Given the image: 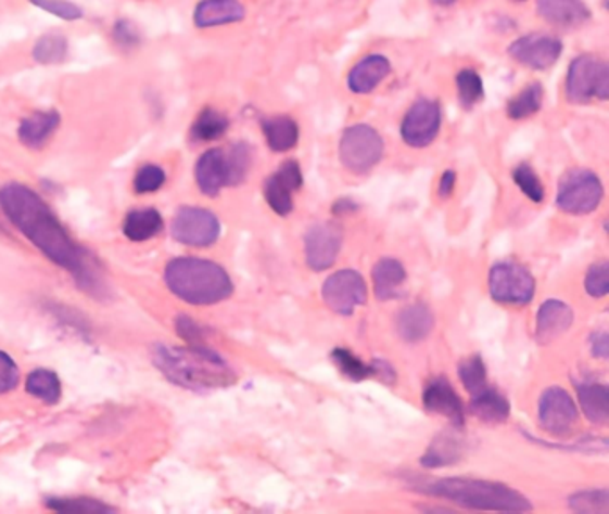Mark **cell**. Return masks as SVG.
<instances>
[{
  "label": "cell",
  "instance_id": "32",
  "mask_svg": "<svg viewBox=\"0 0 609 514\" xmlns=\"http://www.w3.org/2000/svg\"><path fill=\"white\" fill-rule=\"evenodd\" d=\"M544 104V88L540 82H531L508 102V116L513 120H524L538 113Z\"/></svg>",
  "mask_w": 609,
  "mask_h": 514
},
{
  "label": "cell",
  "instance_id": "38",
  "mask_svg": "<svg viewBox=\"0 0 609 514\" xmlns=\"http://www.w3.org/2000/svg\"><path fill=\"white\" fill-rule=\"evenodd\" d=\"M165 182L166 174L162 167H157V165H143V167L138 168L135 181H132V188L140 195H145V193H154L157 190H162L165 187Z\"/></svg>",
  "mask_w": 609,
  "mask_h": 514
},
{
  "label": "cell",
  "instance_id": "8",
  "mask_svg": "<svg viewBox=\"0 0 609 514\" xmlns=\"http://www.w3.org/2000/svg\"><path fill=\"white\" fill-rule=\"evenodd\" d=\"M172 236L188 247H210L220 236V222L204 207H181L172 222Z\"/></svg>",
  "mask_w": 609,
  "mask_h": 514
},
{
  "label": "cell",
  "instance_id": "16",
  "mask_svg": "<svg viewBox=\"0 0 609 514\" xmlns=\"http://www.w3.org/2000/svg\"><path fill=\"white\" fill-rule=\"evenodd\" d=\"M195 181L207 197H217L226 187H231V171L227 162V152L210 149L204 152L195 165Z\"/></svg>",
  "mask_w": 609,
  "mask_h": 514
},
{
  "label": "cell",
  "instance_id": "42",
  "mask_svg": "<svg viewBox=\"0 0 609 514\" xmlns=\"http://www.w3.org/2000/svg\"><path fill=\"white\" fill-rule=\"evenodd\" d=\"M30 4L58 16L61 21L74 22L83 18V10L71 0H29Z\"/></svg>",
  "mask_w": 609,
  "mask_h": 514
},
{
  "label": "cell",
  "instance_id": "39",
  "mask_svg": "<svg viewBox=\"0 0 609 514\" xmlns=\"http://www.w3.org/2000/svg\"><path fill=\"white\" fill-rule=\"evenodd\" d=\"M47 507L54 511H63V513H104V511H113L110 505L102 504L99 500L93 499H49Z\"/></svg>",
  "mask_w": 609,
  "mask_h": 514
},
{
  "label": "cell",
  "instance_id": "26",
  "mask_svg": "<svg viewBox=\"0 0 609 514\" xmlns=\"http://www.w3.org/2000/svg\"><path fill=\"white\" fill-rule=\"evenodd\" d=\"M263 134L274 152L292 151L299 142L297 121L290 116H274L263 121Z\"/></svg>",
  "mask_w": 609,
  "mask_h": 514
},
{
  "label": "cell",
  "instance_id": "45",
  "mask_svg": "<svg viewBox=\"0 0 609 514\" xmlns=\"http://www.w3.org/2000/svg\"><path fill=\"white\" fill-rule=\"evenodd\" d=\"M21 383V370L10 354L0 350V395L10 394Z\"/></svg>",
  "mask_w": 609,
  "mask_h": 514
},
{
  "label": "cell",
  "instance_id": "23",
  "mask_svg": "<svg viewBox=\"0 0 609 514\" xmlns=\"http://www.w3.org/2000/svg\"><path fill=\"white\" fill-rule=\"evenodd\" d=\"M162 229L163 218L160 211L152 207H141V209H132L127 213L122 231L126 234L127 240L141 243L160 234Z\"/></svg>",
  "mask_w": 609,
  "mask_h": 514
},
{
  "label": "cell",
  "instance_id": "13",
  "mask_svg": "<svg viewBox=\"0 0 609 514\" xmlns=\"http://www.w3.org/2000/svg\"><path fill=\"white\" fill-rule=\"evenodd\" d=\"M342 242V229L338 228L337 223L322 222L313 226L304 240L307 267L315 272H323L331 268L340 254Z\"/></svg>",
  "mask_w": 609,
  "mask_h": 514
},
{
  "label": "cell",
  "instance_id": "27",
  "mask_svg": "<svg viewBox=\"0 0 609 514\" xmlns=\"http://www.w3.org/2000/svg\"><path fill=\"white\" fill-rule=\"evenodd\" d=\"M580 403L584 414L594 424H606L609 420V395L605 384L580 386Z\"/></svg>",
  "mask_w": 609,
  "mask_h": 514
},
{
  "label": "cell",
  "instance_id": "28",
  "mask_svg": "<svg viewBox=\"0 0 609 514\" xmlns=\"http://www.w3.org/2000/svg\"><path fill=\"white\" fill-rule=\"evenodd\" d=\"M472 411L478 419L484 420L489 424H500L509 419L508 400L490 388L473 395Z\"/></svg>",
  "mask_w": 609,
  "mask_h": 514
},
{
  "label": "cell",
  "instance_id": "3",
  "mask_svg": "<svg viewBox=\"0 0 609 514\" xmlns=\"http://www.w3.org/2000/svg\"><path fill=\"white\" fill-rule=\"evenodd\" d=\"M165 283L176 297L192 306H213L231 297L232 281L217 262L177 257L165 268Z\"/></svg>",
  "mask_w": 609,
  "mask_h": 514
},
{
  "label": "cell",
  "instance_id": "49",
  "mask_svg": "<svg viewBox=\"0 0 609 514\" xmlns=\"http://www.w3.org/2000/svg\"><path fill=\"white\" fill-rule=\"evenodd\" d=\"M434 4H440V5H451L454 4V2H456V0H433Z\"/></svg>",
  "mask_w": 609,
  "mask_h": 514
},
{
  "label": "cell",
  "instance_id": "47",
  "mask_svg": "<svg viewBox=\"0 0 609 514\" xmlns=\"http://www.w3.org/2000/svg\"><path fill=\"white\" fill-rule=\"evenodd\" d=\"M454 182H456V174L454 170H447L440 179L439 192L443 198L448 197L454 190Z\"/></svg>",
  "mask_w": 609,
  "mask_h": 514
},
{
  "label": "cell",
  "instance_id": "20",
  "mask_svg": "<svg viewBox=\"0 0 609 514\" xmlns=\"http://www.w3.org/2000/svg\"><path fill=\"white\" fill-rule=\"evenodd\" d=\"M572 322H574L572 309L561 300L550 298L540 308L536 317V339L542 345H549L561 338L569 331Z\"/></svg>",
  "mask_w": 609,
  "mask_h": 514
},
{
  "label": "cell",
  "instance_id": "25",
  "mask_svg": "<svg viewBox=\"0 0 609 514\" xmlns=\"http://www.w3.org/2000/svg\"><path fill=\"white\" fill-rule=\"evenodd\" d=\"M372 278L379 300H390L403 287L404 281H406V270L397 259L384 257L373 267Z\"/></svg>",
  "mask_w": 609,
  "mask_h": 514
},
{
  "label": "cell",
  "instance_id": "14",
  "mask_svg": "<svg viewBox=\"0 0 609 514\" xmlns=\"http://www.w3.org/2000/svg\"><path fill=\"white\" fill-rule=\"evenodd\" d=\"M540 424L554 436H564L580 419L578 406L564 389L549 388L542 395L538 409Z\"/></svg>",
  "mask_w": 609,
  "mask_h": 514
},
{
  "label": "cell",
  "instance_id": "22",
  "mask_svg": "<svg viewBox=\"0 0 609 514\" xmlns=\"http://www.w3.org/2000/svg\"><path fill=\"white\" fill-rule=\"evenodd\" d=\"M390 72H392V65L386 57L379 56V54L363 57L358 65L348 72V90L359 93V95L370 93L390 76Z\"/></svg>",
  "mask_w": 609,
  "mask_h": 514
},
{
  "label": "cell",
  "instance_id": "37",
  "mask_svg": "<svg viewBox=\"0 0 609 514\" xmlns=\"http://www.w3.org/2000/svg\"><path fill=\"white\" fill-rule=\"evenodd\" d=\"M227 162H229V171H231V187L242 184L252 163V152L249 145L245 143L232 145L231 151L227 152Z\"/></svg>",
  "mask_w": 609,
  "mask_h": 514
},
{
  "label": "cell",
  "instance_id": "9",
  "mask_svg": "<svg viewBox=\"0 0 609 514\" xmlns=\"http://www.w3.org/2000/svg\"><path fill=\"white\" fill-rule=\"evenodd\" d=\"M490 293L500 304L522 306L533 300L534 279L517 262H500L490 272Z\"/></svg>",
  "mask_w": 609,
  "mask_h": 514
},
{
  "label": "cell",
  "instance_id": "10",
  "mask_svg": "<svg viewBox=\"0 0 609 514\" xmlns=\"http://www.w3.org/2000/svg\"><path fill=\"white\" fill-rule=\"evenodd\" d=\"M367 284L356 270H340L323 283L322 298L328 308L342 317H351L367 304Z\"/></svg>",
  "mask_w": 609,
  "mask_h": 514
},
{
  "label": "cell",
  "instance_id": "5",
  "mask_svg": "<svg viewBox=\"0 0 609 514\" xmlns=\"http://www.w3.org/2000/svg\"><path fill=\"white\" fill-rule=\"evenodd\" d=\"M609 66L599 57H575L567 76V99L574 104H588L594 99L608 101Z\"/></svg>",
  "mask_w": 609,
  "mask_h": 514
},
{
  "label": "cell",
  "instance_id": "12",
  "mask_svg": "<svg viewBox=\"0 0 609 514\" xmlns=\"http://www.w3.org/2000/svg\"><path fill=\"white\" fill-rule=\"evenodd\" d=\"M563 43L549 35H528L509 46L508 54L520 65L533 70H549L558 63Z\"/></svg>",
  "mask_w": 609,
  "mask_h": 514
},
{
  "label": "cell",
  "instance_id": "40",
  "mask_svg": "<svg viewBox=\"0 0 609 514\" xmlns=\"http://www.w3.org/2000/svg\"><path fill=\"white\" fill-rule=\"evenodd\" d=\"M570 507L578 513H608L609 494L602 491H583L570 499Z\"/></svg>",
  "mask_w": 609,
  "mask_h": 514
},
{
  "label": "cell",
  "instance_id": "29",
  "mask_svg": "<svg viewBox=\"0 0 609 514\" xmlns=\"http://www.w3.org/2000/svg\"><path fill=\"white\" fill-rule=\"evenodd\" d=\"M227 129H229V118L213 107H206L193 121L192 138L201 143L215 142L226 134Z\"/></svg>",
  "mask_w": 609,
  "mask_h": 514
},
{
  "label": "cell",
  "instance_id": "1",
  "mask_svg": "<svg viewBox=\"0 0 609 514\" xmlns=\"http://www.w3.org/2000/svg\"><path fill=\"white\" fill-rule=\"evenodd\" d=\"M0 207L43 256L71 272L86 292L101 290L90 256L72 240L51 206L35 190L22 182H10L0 190Z\"/></svg>",
  "mask_w": 609,
  "mask_h": 514
},
{
  "label": "cell",
  "instance_id": "48",
  "mask_svg": "<svg viewBox=\"0 0 609 514\" xmlns=\"http://www.w3.org/2000/svg\"><path fill=\"white\" fill-rule=\"evenodd\" d=\"M594 356L597 358H608V336L605 333L597 334L594 342Z\"/></svg>",
  "mask_w": 609,
  "mask_h": 514
},
{
  "label": "cell",
  "instance_id": "4",
  "mask_svg": "<svg viewBox=\"0 0 609 514\" xmlns=\"http://www.w3.org/2000/svg\"><path fill=\"white\" fill-rule=\"evenodd\" d=\"M423 491L472 510L509 511V513L533 510L524 494L508 486L486 483V480L440 479L423 486Z\"/></svg>",
  "mask_w": 609,
  "mask_h": 514
},
{
  "label": "cell",
  "instance_id": "31",
  "mask_svg": "<svg viewBox=\"0 0 609 514\" xmlns=\"http://www.w3.org/2000/svg\"><path fill=\"white\" fill-rule=\"evenodd\" d=\"M33 57L40 65H60L68 57V40L60 33H47L36 41Z\"/></svg>",
  "mask_w": 609,
  "mask_h": 514
},
{
  "label": "cell",
  "instance_id": "33",
  "mask_svg": "<svg viewBox=\"0 0 609 514\" xmlns=\"http://www.w3.org/2000/svg\"><path fill=\"white\" fill-rule=\"evenodd\" d=\"M456 85H458L459 101L467 110L483 101V79L478 72L470 70V68L459 72L458 77H456Z\"/></svg>",
  "mask_w": 609,
  "mask_h": 514
},
{
  "label": "cell",
  "instance_id": "2",
  "mask_svg": "<svg viewBox=\"0 0 609 514\" xmlns=\"http://www.w3.org/2000/svg\"><path fill=\"white\" fill-rule=\"evenodd\" d=\"M152 363L166 381L192 391L227 388L237 381L231 367L204 347H172L157 343L152 348Z\"/></svg>",
  "mask_w": 609,
  "mask_h": 514
},
{
  "label": "cell",
  "instance_id": "15",
  "mask_svg": "<svg viewBox=\"0 0 609 514\" xmlns=\"http://www.w3.org/2000/svg\"><path fill=\"white\" fill-rule=\"evenodd\" d=\"M303 187V171L299 163H282L274 176L265 182V198L268 206L281 217H287L293 209V193Z\"/></svg>",
  "mask_w": 609,
  "mask_h": 514
},
{
  "label": "cell",
  "instance_id": "18",
  "mask_svg": "<svg viewBox=\"0 0 609 514\" xmlns=\"http://www.w3.org/2000/svg\"><path fill=\"white\" fill-rule=\"evenodd\" d=\"M423 406L429 413L440 414L461 428L465 424L464 402L459 400L458 394L451 388V384L445 378H436L429 384L423 391Z\"/></svg>",
  "mask_w": 609,
  "mask_h": 514
},
{
  "label": "cell",
  "instance_id": "46",
  "mask_svg": "<svg viewBox=\"0 0 609 514\" xmlns=\"http://www.w3.org/2000/svg\"><path fill=\"white\" fill-rule=\"evenodd\" d=\"M176 331L185 342L192 343V345L201 343L204 339V333H206L195 320L187 317V314L176 318Z\"/></svg>",
  "mask_w": 609,
  "mask_h": 514
},
{
  "label": "cell",
  "instance_id": "24",
  "mask_svg": "<svg viewBox=\"0 0 609 514\" xmlns=\"http://www.w3.org/2000/svg\"><path fill=\"white\" fill-rule=\"evenodd\" d=\"M434 318L426 306L422 304H414L403 309L398 313L397 329L398 334L406 342L418 343L423 338H428L429 333L433 331Z\"/></svg>",
  "mask_w": 609,
  "mask_h": 514
},
{
  "label": "cell",
  "instance_id": "21",
  "mask_svg": "<svg viewBox=\"0 0 609 514\" xmlns=\"http://www.w3.org/2000/svg\"><path fill=\"white\" fill-rule=\"evenodd\" d=\"M60 126L61 115L55 110L30 113L18 126V140L27 149L38 151L41 146L47 145Z\"/></svg>",
  "mask_w": 609,
  "mask_h": 514
},
{
  "label": "cell",
  "instance_id": "34",
  "mask_svg": "<svg viewBox=\"0 0 609 514\" xmlns=\"http://www.w3.org/2000/svg\"><path fill=\"white\" fill-rule=\"evenodd\" d=\"M459 378L465 388L469 389L470 395L481 394L483 389L489 388L486 369H484L483 359L479 356L467 358L464 363L459 364Z\"/></svg>",
  "mask_w": 609,
  "mask_h": 514
},
{
  "label": "cell",
  "instance_id": "43",
  "mask_svg": "<svg viewBox=\"0 0 609 514\" xmlns=\"http://www.w3.org/2000/svg\"><path fill=\"white\" fill-rule=\"evenodd\" d=\"M113 40L124 51H135L141 43V33L137 24L127 18H120L113 26Z\"/></svg>",
  "mask_w": 609,
  "mask_h": 514
},
{
  "label": "cell",
  "instance_id": "41",
  "mask_svg": "<svg viewBox=\"0 0 609 514\" xmlns=\"http://www.w3.org/2000/svg\"><path fill=\"white\" fill-rule=\"evenodd\" d=\"M513 179L515 182H517V187H519L531 201L536 202V204L544 201V184H542L540 177L534 174L533 168L529 167V165H520V167L513 171Z\"/></svg>",
  "mask_w": 609,
  "mask_h": 514
},
{
  "label": "cell",
  "instance_id": "6",
  "mask_svg": "<svg viewBox=\"0 0 609 514\" xmlns=\"http://www.w3.org/2000/svg\"><path fill=\"white\" fill-rule=\"evenodd\" d=\"M605 188L594 171L570 170L561 177L558 187V206L569 215H588L600 206Z\"/></svg>",
  "mask_w": 609,
  "mask_h": 514
},
{
  "label": "cell",
  "instance_id": "50",
  "mask_svg": "<svg viewBox=\"0 0 609 514\" xmlns=\"http://www.w3.org/2000/svg\"><path fill=\"white\" fill-rule=\"evenodd\" d=\"M517 2H522V0H517Z\"/></svg>",
  "mask_w": 609,
  "mask_h": 514
},
{
  "label": "cell",
  "instance_id": "11",
  "mask_svg": "<svg viewBox=\"0 0 609 514\" xmlns=\"http://www.w3.org/2000/svg\"><path fill=\"white\" fill-rule=\"evenodd\" d=\"M440 126H442V112L439 102L420 99L409 107L403 120L404 142L415 149L431 145L434 138L439 137Z\"/></svg>",
  "mask_w": 609,
  "mask_h": 514
},
{
  "label": "cell",
  "instance_id": "35",
  "mask_svg": "<svg viewBox=\"0 0 609 514\" xmlns=\"http://www.w3.org/2000/svg\"><path fill=\"white\" fill-rule=\"evenodd\" d=\"M459 458V444L454 438L442 436L434 441L433 447L428 450V454L423 455L422 464L436 468V466H445Z\"/></svg>",
  "mask_w": 609,
  "mask_h": 514
},
{
  "label": "cell",
  "instance_id": "7",
  "mask_svg": "<svg viewBox=\"0 0 609 514\" xmlns=\"http://www.w3.org/2000/svg\"><path fill=\"white\" fill-rule=\"evenodd\" d=\"M383 154V138L373 127L358 124L343 132L340 157L347 170L354 174H367L381 162Z\"/></svg>",
  "mask_w": 609,
  "mask_h": 514
},
{
  "label": "cell",
  "instance_id": "36",
  "mask_svg": "<svg viewBox=\"0 0 609 514\" xmlns=\"http://www.w3.org/2000/svg\"><path fill=\"white\" fill-rule=\"evenodd\" d=\"M332 361L337 363L338 369L345 377L353 378V381H363V378L370 377L372 373H376L373 367L363 363L361 359L356 358L353 352H348L345 348H337L332 352Z\"/></svg>",
  "mask_w": 609,
  "mask_h": 514
},
{
  "label": "cell",
  "instance_id": "44",
  "mask_svg": "<svg viewBox=\"0 0 609 514\" xmlns=\"http://www.w3.org/2000/svg\"><path fill=\"white\" fill-rule=\"evenodd\" d=\"M586 292L595 298H602L609 292V265L606 261L597 262L594 267L589 268L588 275H586Z\"/></svg>",
  "mask_w": 609,
  "mask_h": 514
},
{
  "label": "cell",
  "instance_id": "19",
  "mask_svg": "<svg viewBox=\"0 0 609 514\" xmlns=\"http://www.w3.org/2000/svg\"><path fill=\"white\" fill-rule=\"evenodd\" d=\"M248 15L242 2L238 0H201L193 11V24L199 29L227 26L242 22Z\"/></svg>",
  "mask_w": 609,
  "mask_h": 514
},
{
  "label": "cell",
  "instance_id": "17",
  "mask_svg": "<svg viewBox=\"0 0 609 514\" xmlns=\"http://www.w3.org/2000/svg\"><path fill=\"white\" fill-rule=\"evenodd\" d=\"M536 10L547 24L558 29H578L592 15L583 0H536Z\"/></svg>",
  "mask_w": 609,
  "mask_h": 514
},
{
  "label": "cell",
  "instance_id": "30",
  "mask_svg": "<svg viewBox=\"0 0 609 514\" xmlns=\"http://www.w3.org/2000/svg\"><path fill=\"white\" fill-rule=\"evenodd\" d=\"M26 389L27 394L49 406H54L61 400V381L52 370L38 369L30 372L27 375Z\"/></svg>",
  "mask_w": 609,
  "mask_h": 514
}]
</instances>
